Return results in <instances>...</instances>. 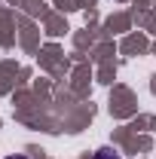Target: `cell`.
I'll list each match as a JSON object with an SVG mask.
<instances>
[{
	"mask_svg": "<svg viewBox=\"0 0 156 159\" xmlns=\"http://www.w3.org/2000/svg\"><path fill=\"white\" fill-rule=\"evenodd\" d=\"M6 159H25V156H6Z\"/></svg>",
	"mask_w": 156,
	"mask_h": 159,
	"instance_id": "obj_2",
	"label": "cell"
},
{
	"mask_svg": "<svg viewBox=\"0 0 156 159\" xmlns=\"http://www.w3.org/2000/svg\"><path fill=\"white\" fill-rule=\"evenodd\" d=\"M92 159H119V153H117V150H110V147H101V150L92 153Z\"/></svg>",
	"mask_w": 156,
	"mask_h": 159,
	"instance_id": "obj_1",
	"label": "cell"
}]
</instances>
